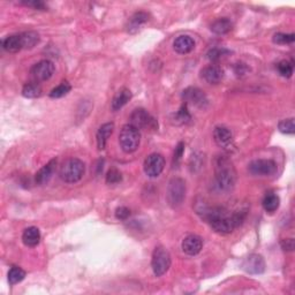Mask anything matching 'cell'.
<instances>
[{"label": "cell", "instance_id": "5b68a950", "mask_svg": "<svg viewBox=\"0 0 295 295\" xmlns=\"http://www.w3.org/2000/svg\"><path fill=\"white\" fill-rule=\"evenodd\" d=\"M151 267L156 277H160L169 271L171 267V255L164 247H157L154 250Z\"/></svg>", "mask_w": 295, "mask_h": 295}, {"label": "cell", "instance_id": "f1b7e54d", "mask_svg": "<svg viewBox=\"0 0 295 295\" xmlns=\"http://www.w3.org/2000/svg\"><path fill=\"white\" fill-rule=\"evenodd\" d=\"M293 61H289V60H283L277 65V69H278L279 74L284 76V78H291L293 74Z\"/></svg>", "mask_w": 295, "mask_h": 295}, {"label": "cell", "instance_id": "9a60e30c", "mask_svg": "<svg viewBox=\"0 0 295 295\" xmlns=\"http://www.w3.org/2000/svg\"><path fill=\"white\" fill-rule=\"evenodd\" d=\"M56 165H57V159H52V160H50L46 165L43 166L42 169L39 170L37 173H36V176H35L36 184L39 186L46 185L53 176L54 170H56Z\"/></svg>", "mask_w": 295, "mask_h": 295}, {"label": "cell", "instance_id": "7a4b0ae2", "mask_svg": "<svg viewBox=\"0 0 295 295\" xmlns=\"http://www.w3.org/2000/svg\"><path fill=\"white\" fill-rule=\"evenodd\" d=\"M216 186L221 192L232 191L236 182V172L231 160L226 157H219L216 162Z\"/></svg>", "mask_w": 295, "mask_h": 295}, {"label": "cell", "instance_id": "4fadbf2b", "mask_svg": "<svg viewBox=\"0 0 295 295\" xmlns=\"http://www.w3.org/2000/svg\"><path fill=\"white\" fill-rule=\"evenodd\" d=\"M203 248V241L198 235L191 234L186 236L182 241V250L189 256H196L201 253Z\"/></svg>", "mask_w": 295, "mask_h": 295}, {"label": "cell", "instance_id": "f546056e", "mask_svg": "<svg viewBox=\"0 0 295 295\" xmlns=\"http://www.w3.org/2000/svg\"><path fill=\"white\" fill-rule=\"evenodd\" d=\"M173 116H174L173 120L176 121V123H178V125H182V123L188 122L189 120H191V114H189V112L187 110V104L185 103L182 105L180 110L178 111Z\"/></svg>", "mask_w": 295, "mask_h": 295}, {"label": "cell", "instance_id": "d6a6232c", "mask_svg": "<svg viewBox=\"0 0 295 295\" xmlns=\"http://www.w3.org/2000/svg\"><path fill=\"white\" fill-rule=\"evenodd\" d=\"M228 53H229V51H227V50L218 49V47H216V49L210 50L209 52H207V59L211 61H218V60H220L221 58L227 56Z\"/></svg>", "mask_w": 295, "mask_h": 295}, {"label": "cell", "instance_id": "9c48e42d", "mask_svg": "<svg viewBox=\"0 0 295 295\" xmlns=\"http://www.w3.org/2000/svg\"><path fill=\"white\" fill-rule=\"evenodd\" d=\"M30 74L35 82L47 81L54 74V65L50 60H42L31 67Z\"/></svg>", "mask_w": 295, "mask_h": 295}, {"label": "cell", "instance_id": "ffe728a7", "mask_svg": "<svg viewBox=\"0 0 295 295\" xmlns=\"http://www.w3.org/2000/svg\"><path fill=\"white\" fill-rule=\"evenodd\" d=\"M114 129V125L112 122L104 123L99 127L97 132V145L99 150H104L105 147H106V142L108 137L112 135Z\"/></svg>", "mask_w": 295, "mask_h": 295}, {"label": "cell", "instance_id": "e575fe53", "mask_svg": "<svg viewBox=\"0 0 295 295\" xmlns=\"http://www.w3.org/2000/svg\"><path fill=\"white\" fill-rule=\"evenodd\" d=\"M184 151H185V144L182 143V142H180V143L177 145L176 150H174V155H173V166L174 167L179 165L182 156H184Z\"/></svg>", "mask_w": 295, "mask_h": 295}, {"label": "cell", "instance_id": "74e56055", "mask_svg": "<svg viewBox=\"0 0 295 295\" xmlns=\"http://www.w3.org/2000/svg\"><path fill=\"white\" fill-rule=\"evenodd\" d=\"M234 71H235V74L240 76V75H245L246 73L249 71V68L246 66V64L240 63V64H236V65H235Z\"/></svg>", "mask_w": 295, "mask_h": 295}, {"label": "cell", "instance_id": "8d00e7d4", "mask_svg": "<svg viewBox=\"0 0 295 295\" xmlns=\"http://www.w3.org/2000/svg\"><path fill=\"white\" fill-rule=\"evenodd\" d=\"M22 3L25 6L32 7V8H35V9L45 10V5H44V2H42V1H36V0H34V1H23Z\"/></svg>", "mask_w": 295, "mask_h": 295}, {"label": "cell", "instance_id": "d6986e66", "mask_svg": "<svg viewBox=\"0 0 295 295\" xmlns=\"http://www.w3.org/2000/svg\"><path fill=\"white\" fill-rule=\"evenodd\" d=\"M130 99H132V91L127 88H121L114 95L113 99H112V110L119 111L120 108L125 106Z\"/></svg>", "mask_w": 295, "mask_h": 295}, {"label": "cell", "instance_id": "4dcf8cb0", "mask_svg": "<svg viewBox=\"0 0 295 295\" xmlns=\"http://www.w3.org/2000/svg\"><path fill=\"white\" fill-rule=\"evenodd\" d=\"M278 128L282 133L284 134H290V135H292V134L295 133V125H294V119L291 118V119H285V120H282L278 123Z\"/></svg>", "mask_w": 295, "mask_h": 295}, {"label": "cell", "instance_id": "d590c367", "mask_svg": "<svg viewBox=\"0 0 295 295\" xmlns=\"http://www.w3.org/2000/svg\"><path fill=\"white\" fill-rule=\"evenodd\" d=\"M130 216L129 209H127L126 206H120L115 210V217L120 220H125Z\"/></svg>", "mask_w": 295, "mask_h": 295}, {"label": "cell", "instance_id": "d4e9b609", "mask_svg": "<svg viewBox=\"0 0 295 295\" xmlns=\"http://www.w3.org/2000/svg\"><path fill=\"white\" fill-rule=\"evenodd\" d=\"M22 95L25 98H37L42 95V87L38 82H30L24 85Z\"/></svg>", "mask_w": 295, "mask_h": 295}, {"label": "cell", "instance_id": "5bb4252c", "mask_svg": "<svg viewBox=\"0 0 295 295\" xmlns=\"http://www.w3.org/2000/svg\"><path fill=\"white\" fill-rule=\"evenodd\" d=\"M201 74L202 78L210 85H218L224 79V71L217 65H210V66L203 68Z\"/></svg>", "mask_w": 295, "mask_h": 295}, {"label": "cell", "instance_id": "f35d334b", "mask_svg": "<svg viewBox=\"0 0 295 295\" xmlns=\"http://www.w3.org/2000/svg\"><path fill=\"white\" fill-rule=\"evenodd\" d=\"M282 247L284 248V250H293L294 248V241L293 239H286V240H283L282 241Z\"/></svg>", "mask_w": 295, "mask_h": 295}, {"label": "cell", "instance_id": "7c38bea8", "mask_svg": "<svg viewBox=\"0 0 295 295\" xmlns=\"http://www.w3.org/2000/svg\"><path fill=\"white\" fill-rule=\"evenodd\" d=\"M242 268L249 275H262L265 271V262L261 255L253 254L243 261Z\"/></svg>", "mask_w": 295, "mask_h": 295}, {"label": "cell", "instance_id": "4316f807", "mask_svg": "<svg viewBox=\"0 0 295 295\" xmlns=\"http://www.w3.org/2000/svg\"><path fill=\"white\" fill-rule=\"evenodd\" d=\"M25 277V272L19 267H13L8 272V283L10 285H16L22 282Z\"/></svg>", "mask_w": 295, "mask_h": 295}, {"label": "cell", "instance_id": "2e32d148", "mask_svg": "<svg viewBox=\"0 0 295 295\" xmlns=\"http://www.w3.org/2000/svg\"><path fill=\"white\" fill-rule=\"evenodd\" d=\"M173 47L177 53L179 54H188L195 49V42L191 36L182 35L179 36L173 43Z\"/></svg>", "mask_w": 295, "mask_h": 295}, {"label": "cell", "instance_id": "277c9868", "mask_svg": "<svg viewBox=\"0 0 295 295\" xmlns=\"http://www.w3.org/2000/svg\"><path fill=\"white\" fill-rule=\"evenodd\" d=\"M141 141L140 129H137L133 125H125L122 127L121 132L119 134L120 147L127 154H132L136 151Z\"/></svg>", "mask_w": 295, "mask_h": 295}, {"label": "cell", "instance_id": "ba28073f", "mask_svg": "<svg viewBox=\"0 0 295 295\" xmlns=\"http://www.w3.org/2000/svg\"><path fill=\"white\" fill-rule=\"evenodd\" d=\"M248 171L251 176L269 177L277 171V164L271 159H256L249 164Z\"/></svg>", "mask_w": 295, "mask_h": 295}, {"label": "cell", "instance_id": "8992f818", "mask_svg": "<svg viewBox=\"0 0 295 295\" xmlns=\"http://www.w3.org/2000/svg\"><path fill=\"white\" fill-rule=\"evenodd\" d=\"M186 197V182L180 178H174L170 181L167 188V202L171 206L181 205Z\"/></svg>", "mask_w": 295, "mask_h": 295}, {"label": "cell", "instance_id": "836d02e7", "mask_svg": "<svg viewBox=\"0 0 295 295\" xmlns=\"http://www.w3.org/2000/svg\"><path fill=\"white\" fill-rule=\"evenodd\" d=\"M121 180H122L121 173H120L116 169H111L107 172L106 182L108 185H116L119 184V182H121Z\"/></svg>", "mask_w": 295, "mask_h": 295}, {"label": "cell", "instance_id": "30bf717a", "mask_svg": "<svg viewBox=\"0 0 295 295\" xmlns=\"http://www.w3.org/2000/svg\"><path fill=\"white\" fill-rule=\"evenodd\" d=\"M164 167H165V159L159 154H151L144 160V172L150 178L160 176Z\"/></svg>", "mask_w": 295, "mask_h": 295}, {"label": "cell", "instance_id": "484cf974", "mask_svg": "<svg viewBox=\"0 0 295 295\" xmlns=\"http://www.w3.org/2000/svg\"><path fill=\"white\" fill-rule=\"evenodd\" d=\"M23 41V49H32L39 43V35L35 31H27L21 34Z\"/></svg>", "mask_w": 295, "mask_h": 295}, {"label": "cell", "instance_id": "3957f363", "mask_svg": "<svg viewBox=\"0 0 295 295\" xmlns=\"http://www.w3.org/2000/svg\"><path fill=\"white\" fill-rule=\"evenodd\" d=\"M86 165L78 158H69L65 160L60 167V178L67 184H75L85 176Z\"/></svg>", "mask_w": 295, "mask_h": 295}, {"label": "cell", "instance_id": "cb8c5ba5", "mask_svg": "<svg viewBox=\"0 0 295 295\" xmlns=\"http://www.w3.org/2000/svg\"><path fill=\"white\" fill-rule=\"evenodd\" d=\"M279 204H280L279 196L273 194V193L268 194L263 199V207L264 210L269 213L275 212V211L279 207Z\"/></svg>", "mask_w": 295, "mask_h": 295}, {"label": "cell", "instance_id": "6da1fadb", "mask_svg": "<svg viewBox=\"0 0 295 295\" xmlns=\"http://www.w3.org/2000/svg\"><path fill=\"white\" fill-rule=\"evenodd\" d=\"M202 213V217L211 225L214 231L219 234H229L242 224L245 219L243 211L240 212H229L225 207L204 206L202 210H197Z\"/></svg>", "mask_w": 295, "mask_h": 295}, {"label": "cell", "instance_id": "8fae6325", "mask_svg": "<svg viewBox=\"0 0 295 295\" xmlns=\"http://www.w3.org/2000/svg\"><path fill=\"white\" fill-rule=\"evenodd\" d=\"M182 98H184L187 105L192 104L198 108H205L207 104H209V100H207L204 91H202L198 88H193V87L184 90Z\"/></svg>", "mask_w": 295, "mask_h": 295}, {"label": "cell", "instance_id": "7402d4cb", "mask_svg": "<svg viewBox=\"0 0 295 295\" xmlns=\"http://www.w3.org/2000/svg\"><path fill=\"white\" fill-rule=\"evenodd\" d=\"M211 31L214 32L217 35H225L233 29V23L231 20H228L227 17H221V19H218L214 21V22L211 24Z\"/></svg>", "mask_w": 295, "mask_h": 295}, {"label": "cell", "instance_id": "83f0119b", "mask_svg": "<svg viewBox=\"0 0 295 295\" xmlns=\"http://www.w3.org/2000/svg\"><path fill=\"white\" fill-rule=\"evenodd\" d=\"M72 87L71 85L67 81H64L61 82L59 86L56 87V88L52 89V91L50 93V97L51 98H61L64 96H66V95L71 91Z\"/></svg>", "mask_w": 295, "mask_h": 295}, {"label": "cell", "instance_id": "603a6c76", "mask_svg": "<svg viewBox=\"0 0 295 295\" xmlns=\"http://www.w3.org/2000/svg\"><path fill=\"white\" fill-rule=\"evenodd\" d=\"M149 20V14L144 12H137L129 19L128 22V31L135 32L137 31L140 27H142L147 21Z\"/></svg>", "mask_w": 295, "mask_h": 295}, {"label": "cell", "instance_id": "1f68e13d", "mask_svg": "<svg viewBox=\"0 0 295 295\" xmlns=\"http://www.w3.org/2000/svg\"><path fill=\"white\" fill-rule=\"evenodd\" d=\"M295 41V35L294 34H276L273 36V43L279 45H285V44H292Z\"/></svg>", "mask_w": 295, "mask_h": 295}, {"label": "cell", "instance_id": "44dd1931", "mask_svg": "<svg viewBox=\"0 0 295 295\" xmlns=\"http://www.w3.org/2000/svg\"><path fill=\"white\" fill-rule=\"evenodd\" d=\"M22 241L27 247H36L41 241V232L35 226L24 229L22 234Z\"/></svg>", "mask_w": 295, "mask_h": 295}, {"label": "cell", "instance_id": "52a82bcc", "mask_svg": "<svg viewBox=\"0 0 295 295\" xmlns=\"http://www.w3.org/2000/svg\"><path fill=\"white\" fill-rule=\"evenodd\" d=\"M130 125L137 129H157L158 123L156 119L144 108H136L130 114Z\"/></svg>", "mask_w": 295, "mask_h": 295}, {"label": "cell", "instance_id": "ac0fdd59", "mask_svg": "<svg viewBox=\"0 0 295 295\" xmlns=\"http://www.w3.org/2000/svg\"><path fill=\"white\" fill-rule=\"evenodd\" d=\"M2 49L10 53H16L19 51L23 50V41L21 34L19 35H12L6 37L2 41Z\"/></svg>", "mask_w": 295, "mask_h": 295}, {"label": "cell", "instance_id": "e0dca14e", "mask_svg": "<svg viewBox=\"0 0 295 295\" xmlns=\"http://www.w3.org/2000/svg\"><path fill=\"white\" fill-rule=\"evenodd\" d=\"M213 138L216 141V143L221 148H227L232 144L233 135L231 130L226 127H217L213 132Z\"/></svg>", "mask_w": 295, "mask_h": 295}]
</instances>
